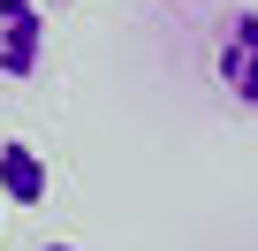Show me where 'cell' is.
Segmentation results:
<instances>
[{"mask_svg":"<svg viewBox=\"0 0 258 251\" xmlns=\"http://www.w3.org/2000/svg\"><path fill=\"white\" fill-rule=\"evenodd\" d=\"M46 190H53L46 153L23 137H0V206H46Z\"/></svg>","mask_w":258,"mask_h":251,"instance_id":"3","label":"cell"},{"mask_svg":"<svg viewBox=\"0 0 258 251\" xmlns=\"http://www.w3.org/2000/svg\"><path fill=\"white\" fill-rule=\"evenodd\" d=\"M38 251H84V243H38Z\"/></svg>","mask_w":258,"mask_h":251,"instance_id":"4","label":"cell"},{"mask_svg":"<svg viewBox=\"0 0 258 251\" xmlns=\"http://www.w3.org/2000/svg\"><path fill=\"white\" fill-rule=\"evenodd\" d=\"M213 84H220L235 107L258 114V8H235V16L220 23V38H213Z\"/></svg>","mask_w":258,"mask_h":251,"instance_id":"1","label":"cell"},{"mask_svg":"<svg viewBox=\"0 0 258 251\" xmlns=\"http://www.w3.org/2000/svg\"><path fill=\"white\" fill-rule=\"evenodd\" d=\"M38 61H46V16H38V0H0V76L31 84Z\"/></svg>","mask_w":258,"mask_h":251,"instance_id":"2","label":"cell"}]
</instances>
